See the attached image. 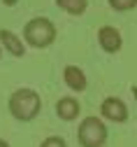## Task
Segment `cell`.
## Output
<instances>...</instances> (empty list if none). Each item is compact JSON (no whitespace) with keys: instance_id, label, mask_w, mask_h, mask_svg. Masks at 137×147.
Returning <instances> with one entry per match:
<instances>
[{"instance_id":"cell-14","label":"cell","mask_w":137,"mask_h":147,"mask_svg":"<svg viewBox=\"0 0 137 147\" xmlns=\"http://www.w3.org/2000/svg\"><path fill=\"white\" fill-rule=\"evenodd\" d=\"M132 96H135V100H137V86H132Z\"/></svg>"},{"instance_id":"cell-1","label":"cell","mask_w":137,"mask_h":147,"mask_svg":"<svg viewBox=\"0 0 137 147\" xmlns=\"http://www.w3.org/2000/svg\"><path fill=\"white\" fill-rule=\"evenodd\" d=\"M9 112L19 121H33L42 110V98L35 89H16L9 96Z\"/></svg>"},{"instance_id":"cell-11","label":"cell","mask_w":137,"mask_h":147,"mask_svg":"<svg viewBox=\"0 0 137 147\" xmlns=\"http://www.w3.org/2000/svg\"><path fill=\"white\" fill-rule=\"evenodd\" d=\"M40 147H67V142L63 138H58V136H49L47 140H42Z\"/></svg>"},{"instance_id":"cell-8","label":"cell","mask_w":137,"mask_h":147,"mask_svg":"<svg viewBox=\"0 0 137 147\" xmlns=\"http://www.w3.org/2000/svg\"><path fill=\"white\" fill-rule=\"evenodd\" d=\"M0 45L5 47V51H9L12 56H23V51H26V47H23V40L19 38L16 33H12V30H7V28H3L0 30Z\"/></svg>"},{"instance_id":"cell-6","label":"cell","mask_w":137,"mask_h":147,"mask_svg":"<svg viewBox=\"0 0 137 147\" xmlns=\"http://www.w3.org/2000/svg\"><path fill=\"white\" fill-rule=\"evenodd\" d=\"M63 80H65V84H67L72 91H77V94H82V91L88 86V80H86L84 70H82L79 65H65Z\"/></svg>"},{"instance_id":"cell-4","label":"cell","mask_w":137,"mask_h":147,"mask_svg":"<svg viewBox=\"0 0 137 147\" xmlns=\"http://www.w3.org/2000/svg\"><path fill=\"white\" fill-rule=\"evenodd\" d=\"M100 115L114 124H123L128 119V105L121 100V98H116V96H109L102 100L100 105Z\"/></svg>"},{"instance_id":"cell-9","label":"cell","mask_w":137,"mask_h":147,"mask_svg":"<svg viewBox=\"0 0 137 147\" xmlns=\"http://www.w3.org/2000/svg\"><path fill=\"white\" fill-rule=\"evenodd\" d=\"M56 5H58V9H63L72 16H79L88 9V0H56Z\"/></svg>"},{"instance_id":"cell-7","label":"cell","mask_w":137,"mask_h":147,"mask_svg":"<svg viewBox=\"0 0 137 147\" xmlns=\"http://www.w3.org/2000/svg\"><path fill=\"white\" fill-rule=\"evenodd\" d=\"M79 100H77L74 96H65V98H61L56 103V115L61 117L63 121H72V119H77L79 117Z\"/></svg>"},{"instance_id":"cell-10","label":"cell","mask_w":137,"mask_h":147,"mask_svg":"<svg viewBox=\"0 0 137 147\" xmlns=\"http://www.w3.org/2000/svg\"><path fill=\"white\" fill-rule=\"evenodd\" d=\"M109 7L114 12H130L137 7V0H109Z\"/></svg>"},{"instance_id":"cell-13","label":"cell","mask_w":137,"mask_h":147,"mask_svg":"<svg viewBox=\"0 0 137 147\" xmlns=\"http://www.w3.org/2000/svg\"><path fill=\"white\" fill-rule=\"evenodd\" d=\"M0 147H9V142H5V140H0Z\"/></svg>"},{"instance_id":"cell-3","label":"cell","mask_w":137,"mask_h":147,"mask_svg":"<svg viewBox=\"0 0 137 147\" xmlns=\"http://www.w3.org/2000/svg\"><path fill=\"white\" fill-rule=\"evenodd\" d=\"M77 140L82 147H102L107 142V126L100 117H84L77 131Z\"/></svg>"},{"instance_id":"cell-12","label":"cell","mask_w":137,"mask_h":147,"mask_svg":"<svg viewBox=\"0 0 137 147\" xmlns=\"http://www.w3.org/2000/svg\"><path fill=\"white\" fill-rule=\"evenodd\" d=\"M3 3H5V5H7V7H14V5H16V3H19V0H3Z\"/></svg>"},{"instance_id":"cell-5","label":"cell","mask_w":137,"mask_h":147,"mask_svg":"<svg viewBox=\"0 0 137 147\" xmlns=\"http://www.w3.org/2000/svg\"><path fill=\"white\" fill-rule=\"evenodd\" d=\"M98 45H100L107 54H116L123 47V38H121V33L114 26H102L100 30H98Z\"/></svg>"},{"instance_id":"cell-15","label":"cell","mask_w":137,"mask_h":147,"mask_svg":"<svg viewBox=\"0 0 137 147\" xmlns=\"http://www.w3.org/2000/svg\"><path fill=\"white\" fill-rule=\"evenodd\" d=\"M0 56H3V45H0Z\"/></svg>"},{"instance_id":"cell-2","label":"cell","mask_w":137,"mask_h":147,"mask_svg":"<svg viewBox=\"0 0 137 147\" xmlns=\"http://www.w3.org/2000/svg\"><path fill=\"white\" fill-rule=\"evenodd\" d=\"M23 40L35 47V49H47L56 40V26L47 19V16H35L30 19L23 28Z\"/></svg>"}]
</instances>
